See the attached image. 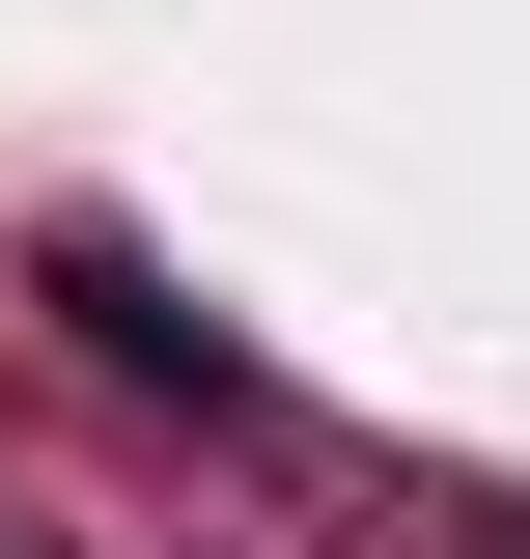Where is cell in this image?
Wrapping results in <instances>:
<instances>
[{
  "mask_svg": "<svg viewBox=\"0 0 530 559\" xmlns=\"http://www.w3.org/2000/svg\"><path fill=\"white\" fill-rule=\"evenodd\" d=\"M57 308H84V364H112V392H196V419H252V392H279V364L224 336V308L140 252V224H57Z\"/></svg>",
  "mask_w": 530,
  "mask_h": 559,
  "instance_id": "cell-1",
  "label": "cell"
},
{
  "mask_svg": "<svg viewBox=\"0 0 530 559\" xmlns=\"http://www.w3.org/2000/svg\"><path fill=\"white\" fill-rule=\"evenodd\" d=\"M0 559H57V532H28V503H0Z\"/></svg>",
  "mask_w": 530,
  "mask_h": 559,
  "instance_id": "cell-2",
  "label": "cell"
},
{
  "mask_svg": "<svg viewBox=\"0 0 530 559\" xmlns=\"http://www.w3.org/2000/svg\"><path fill=\"white\" fill-rule=\"evenodd\" d=\"M503 559H530V532H503Z\"/></svg>",
  "mask_w": 530,
  "mask_h": 559,
  "instance_id": "cell-3",
  "label": "cell"
}]
</instances>
